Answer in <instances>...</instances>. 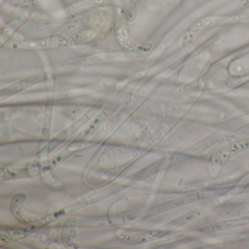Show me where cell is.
I'll return each instance as SVG.
<instances>
[{"label": "cell", "instance_id": "9c48e42d", "mask_svg": "<svg viewBox=\"0 0 249 249\" xmlns=\"http://www.w3.org/2000/svg\"><path fill=\"white\" fill-rule=\"evenodd\" d=\"M72 154H73V151H65L61 153L60 154H58V155L53 157L52 160H49V161H47L46 164H43V165L40 167V173H46V172L51 171V170L54 169L55 167L59 166L61 163L63 162L67 159L71 157Z\"/></svg>", "mask_w": 249, "mask_h": 249}, {"label": "cell", "instance_id": "8992f818", "mask_svg": "<svg viewBox=\"0 0 249 249\" xmlns=\"http://www.w3.org/2000/svg\"><path fill=\"white\" fill-rule=\"evenodd\" d=\"M246 221L243 219L234 220V221H221L219 223H215L212 225L208 227H203L199 229L198 231L202 233H211L215 231H221V230H228V229L233 228L237 226L243 225Z\"/></svg>", "mask_w": 249, "mask_h": 249}, {"label": "cell", "instance_id": "ba28073f", "mask_svg": "<svg viewBox=\"0 0 249 249\" xmlns=\"http://www.w3.org/2000/svg\"><path fill=\"white\" fill-rule=\"evenodd\" d=\"M232 75H239L249 72V54L245 55L231 62L230 67Z\"/></svg>", "mask_w": 249, "mask_h": 249}, {"label": "cell", "instance_id": "30bf717a", "mask_svg": "<svg viewBox=\"0 0 249 249\" xmlns=\"http://www.w3.org/2000/svg\"><path fill=\"white\" fill-rule=\"evenodd\" d=\"M31 176L30 170L27 169H11L2 168L1 170V179L9 180V179L21 178Z\"/></svg>", "mask_w": 249, "mask_h": 249}, {"label": "cell", "instance_id": "52a82bcc", "mask_svg": "<svg viewBox=\"0 0 249 249\" xmlns=\"http://www.w3.org/2000/svg\"><path fill=\"white\" fill-rule=\"evenodd\" d=\"M97 113V109L96 107H93L92 109L89 110L88 113H86L85 115L82 116L81 119H78L77 122H75L73 124L71 125L69 128L65 129V131L62 132L60 135L58 136V138H68L70 135L73 134L75 131L78 130L80 127L83 126V125L87 123V122H88L93 116H94V114Z\"/></svg>", "mask_w": 249, "mask_h": 249}, {"label": "cell", "instance_id": "5b68a950", "mask_svg": "<svg viewBox=\"0 0 249 249\" xmlns=\"http://www.w3.org/2000/svg\"><path fill=\"white\" fill-rule=\"evenodd\" d=\"M27 195L24 193H19L16 195L11 202V210L14 215L18 218V220L23 223H27L28 221L30 223H33V221L30 219L28 216H26L23 211V203L26 200Z\"/></svg>", "mask_w": 249, "mask_h": 249}, {"label": "cell", "instance_id": "6da1fadb", "mask_svg": "<svg viewBox=\"0 0 249 249\" xmlns=\"http://www.w3.org/2000/svg\"><path fill=\"white\" fill-rule=\"evenodd\" d=\"M247 150H249V138L233 141L218 150L210 161L209 172L211 176H215L233 157Z\"/></svg>", "mask_w": 249, "mask_h": 249}, {"label": "cell", "instance_id": "7a4b0ae2", "mask_svg": "<svg viewBox=\"0 0 249 249\" xmlns=\"http://www.w3.org/2000/svg\"><path fill=\"white\" fill-rule=\"evenodd\" d=\"M168 230L154 229V230H147L141 232H130L125 230H119L116 231V237L119 241L124 244L140 245L147 242L151 241L155 239L160 238L170 233Z\"/></svg>", "mask_w": 249, "mask_h": 249}, {"label": "cell", "instance_id": "8fae6325", "mask_svg": "<svg viewBox=\"0 0 249 249\" xmlns=\"http://www.w3.org/2000/svg\"><path fill=\"white\" fill-rule=\"evenodd\" d=\"M202 214H203V210L202 208H196V209L192 210V211L186 213L184 215H180L179 218L172 221L173 222L172 224L176 226L185 225V224L199 218Z\"/></svg>", "mask_w": 249, "mask_h": 249}, {"label": "cell", "instance_id": "277c9868", "mask_svg": "<svg viewBox=\"0 0 249 249\" xmlns=\"http://www.w3.org/2000/svg\"><path fill=\"white\" fill-rule=\"evenodd\" d=\"M78 223L76 217H71L67 220L62 229V240L65 246L68 248H76L77 245L74 243V239L76 237L77 232L75 225Z\"/></svg>", "mask_w": 249, "mask_h": 249}, {"label": "cell", "instance_id": "3957f363", "mask_svg": "<svg viewBox=\"0 0 249 249\" xmlns=\"http://www.w3.org/2000/svg\"><path fill=\"white\" fill-rule=\"evenodd\" d=\"M87 205H89V199H86V198L80 199V200L73 202L71 205H67L65 208H61L59 211H55V212L48 214V215H45L44 217L39 218L35 223L36 224L45 227L48 224H52V223L60 219L61 218L65 216V215H69L71 213L75 212V211L87 206Z\"/></svg>", "mask_w": 249, "mask_h": 249}, {"label": "cell", "instance_id": "7c38bea8", "mask_svg": "<svg viewBox=\"0 0 249 249\" xmlns=\"http://www.w3.org/2000/svg\"><path fill=\"white\" fill-rule=\"evenodd\" d=\"M107 113L106 111H103L100 113L98 116H97L94 122L91 123V124L84 131V133L82 134V138H86V137L92 135L93 132L97 129L100 124L106 119L107 116Z\"/></svg>", "mask_w": 249, "mask_h": 249}]
</instances>
